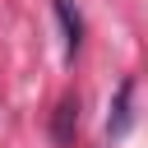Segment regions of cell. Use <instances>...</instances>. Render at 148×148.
I'll return each mask as SVG.
<instances>
[{
    "label": "cell",
    "instance_id": "obj_2",
    "mask_svg": "<svg viewBox=\"0 0 148 148\" xmlns=\"http://www.w3.org/2000/svg\"><path fill=\"white\" fill-rule=\"evenodd\" d=\"M74 130H79V97H60V106H56V120H51V134H56V143H69V139H74Z\"/></svg>",
    "mask_w": 148,
    "mask_h": 148
},
{
    "label": "cell",
    "instance_id": "obj_3",
    "mask_svg": "<svg viewBox=\"0 0 148 148\" xmlns=\"http://www.w3.org/2000/svg\"><path fill=\"white\" fill-rule=\"evenodd\" d=\"M56 18H60V28H65V56L74 60V51H79V42H83V18L74 14L69 0H56Z\"/></svg>",
    "mask_w": 148,
    "mask_h": 148
},
{
    "label": "cell",
    "instance_id": "obj_1",
    "mask_svg": "<svg viewBox=\"0 0 148 148\" xmlns=\"http://www.w3.org/2000/svg\"><path fill=\"white\" fill-rule=\"evenodd\" d=\"M130 102H134V83L125 79V83L116 88V106H111V116H106V134H111V139H120V134L130 130Z\"/></svg>",
    "mask_w": 148,
    "mask_h": 148
}]
</instances>
